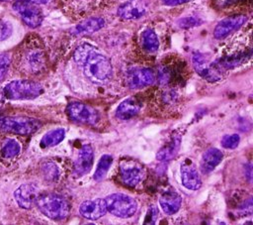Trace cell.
Masks as SVG:
<instances>
[{
    "label": "cell",
    "instance_id": "6da1fadb",
    "mask_svg": "<svg viewBox=\"0 0 253 225\" xmlns=\"http://www.w3.org/2000/svg\"><path fill=\"white\" fill-rule=\"evenodd\" d=\"M83 66L85 75L94 82L108 80L112 76L113 67L110 59L94 48L80 64Z\"/></svg>",
    "mask_w": 253,
    "mask_h": 225
},
{
    "label": "cell",
    "instance_id": "7a4b0ae2",
    "mask_svg": "<svg viewBox=\"0 0 253 225\" xmlns=\"http://www.w3.org/2000/svg\"><path fill=\"white\" fill-rule=\"evenodd\" d=\"M35 204L43 215L52 220H62L70 211L69 202L63 196L52 192L39 194Z\"/></svg>",
    "mask_w": 253,
    "mask_h": 225
},
{
    "label": "cell",
    "instance_id": "3957f363",
    "mask_svg": "<svg viewBox=\"0 0 253 225\" xmlns=\"http://www.w3.org/2000/svg\"><path fill=\"white\" fill-rule=\"evenodd\" d=\"M43 92L41 83L20 79L9 82L3 89V96L9 100H31L40 96Z\"/></svg>",
    "mask_w": 253,
    "mask_h": 225
},
{
    "label": "cell",
    "instance_id": "277c9868",
    "mask_svg": "<svg viewBox=\"0 0 253 225\" xmlns=\"http://www.w3.org/2000/svg\"><path fill=\"white\" fill-rule=\"evenodd\" d=\"M104 199L107 211L117 217L128 218L137 210L136 200L125 193H113Z\"/></svg>",
    "mask_w": 253,
    "mask_h": 225
},
{
    "label": "cell",
    "instance_id": "5b68a950",
    "mask_svg": "<svg viewBox=\"0 0 253 225\" xmlns=\"http://www.w3.org/2000/svg\"><path fill=\"white\" fill-rule=\"evenodd\" d=\"M42 123L32 117L11 116L0 118V131L19 135H30L37 132Z\"/></svg>",
    "mask_w": 253,
    "mask_h": 225
},
{
    "label": "cell",
    "instance_id": "8992f818",
    "mask_svg": "<svg viewBox=\"0 0 253 225\" xmlns=\"http://www.w3.org/2000/svg\"><path fill=\"white\" fill-rule=\"evenodd\" d=\"M66 112L72 121L82 125L94 126L100 119V115L95 108L82 102L75 101L69 103Z\"/></svg>",
    "mask_w": 253,
    "mask_h": 225
},
{
    "label": "cell",
    "instance_id": "52a82bcc",
    "mask_svg": "<svg viewBox=\"0 0 253 225\" xmlns=\"http://www.w3.org/2000/svg\"><path fill=\"white\" fill-rule=\"evenodd\" d=\"M119 174L121 181L129 187L137 186L145 176V169L141 164L133 160H125L120 164Z\"/></svg>",
    "mask_w": 253,
    "mask_h": 225
},
{
    "label": "cell",
    "instance_id": "ba28073f",
    "mask_svg": "<svg viewBox=\"0 0 253 225\" xmlns=\"http://www.w3.org/2000/svg\"><path fill=\"white\" fill-rule=\"evenodd\" d=\"M13 9L18 13L24 23L30 28H37L42 22L43 15L37 4L16 0L13 3Z\"/></svg>",
    "mask_w": 253,
    "mask_h": 225
},
{
    "label": "cell",
    "instance_id": "9c48e42d",
    "mask_svg": "<svg viewBox=\"0 0 253 225\" xmlns=\"http://www.w3.org/2000/svg\"><path fill=\"white\" fill-rule=\"evenodd\" d=\"M192 61L195 70L203 78L209 81H216L220 79L221 74L219 73L217 65L215 63H211L203 54L195 53L193 55Z\"/></svg>",
    "mask_w": 253,
    "mask_h": 225
},
{
    "label": "cell",
    "instance_id": "30bf717a",
    "mask_svg": "<svg viewBox=\"0 0 253 225\" xmlns=\"http://www.w3.org/2000/svg\"><path fill=\"white\" fill-rule=\"evenodd\" d=\"M126 81L129 88L138 89L151 85L155 81V74L150 68H133L127 71Z\"/></svg>",
    "mask_w": 253,
    "mask_h": 225
},
{
    "label": "cell",
    "instance_id": "8fae6325",
    "mask_svg": "<svg viewBox=\"0 0 253 225\" xmlns=\"http://www.w3.org/2000/svg\"><path fill=\"white\" fill-rule=\"evenodd\" d=\"M148 11L145 0H128L118 9V16L125 20H136L143 17Z\"/></svg>",
    "mask_w": 253,
    "mask_h": 225
},
{
    "label": "cell",
    "instance_id": "7c38bea8",
    "mask_svg": "<svg viewBox=\"0 0 253 225\" xmlns=\"http://www.w3.org/2000/svg\"><path fill=\"white\" fill-rule=\"evenodd\" d=\"M247 21V17L244 15H233L227 17L215 26L213 30V37L217 40H221L226 38L232 32L238 30L242 27Z\"/></svg>",
    "mask_w": 253,
    "mask_h": 225
},
{
    "label": "cell",
    "instance_id": "4fadbf2b",
    "mask_svg": "<svg viewBox=\"0 0 253 225\" xmlns=\"http://www.w3.org/2000/svg\"><path fill=\"white\" fill-rule=\"evenodd\" d=\"M80 214L89 220H97L103 217L107 212L106 202L103 198L85 200L80 204Z\"/></svg>",
    "mask_w": 253,
    "mask_h": 225
},
{
    "label": "cell",
    "instance_id": "5bb4252c",
    "mask_svg": "<svg viewBox=\"0 0 253 225\" xmlns=\"http://www.w3.org/2000/svg\"><path fill=\"white\" fill-rule=\"evenodd\" d=\"M181 181L182 184L190 190H198L202 185V180L200 173L191 162H186L181 164L180 167Z\"/></svg>",
    "mask_w": 253,
    "mask_h": 225
},
{
    "label": "cell",
    "instance_id": "9a60e30c",
    "mask_svg": "<svg viewBox=\"0 0 253 225\" xmlns=\"http://www.w3.org/2000/svg\"><path fill=\"white\" fill-rule=\"evenodd\" d=\"M38 195L37 186L31 183L22 184L14 192V197L18 205L24 209H30L36 203Z\"/></svg>",
    "mask_w": 253,
    "mask_h": 225
},
{
    "label": "cell",
    "instance_id": "2e32d148",
    "mask_svg": "<svg viewBox=\"0 0 253 225\" xmlns=\"http://www.w3.org/2000/svg\"><path fill=\"white\" fill-rule=\"evenodd\" d=\"M94 152L90 145H83L78 153V157L74 164V172L78 176L88 173L93 167Z\"/></svg>",
    "mask_w": 253,
    "mask_h": 225
},
{
    "label": "cell",
    "instance_id": "e0dca14e",
    "mask_svg": "<svg viewBox=\"0 0 253 225\" xmlns=\"http://www.w3.org/2000/svg\"><path fill=\"white\" fill-rule=\"evenodd\" d=\"M141 102L135 97L126 98L118 106L116 110V117L121 120H128L136 116L141 110Z\"/></svg>",
    "mask_w": 253,
    "mask_h": 225
},
{
    "label": "cell",
    "instance_id": "ac0fdd59",
    "mask_svg": "<svg viewBox=\"0 0 253 225\" xmlns=\"http://www.w3.org/2000/svg\"><path fill=\"white\" fill-rule=\"evenodd\" d=\"M159 204L166 214L172 215L180 209L182 204V198L180 194L176 191L167 190L160 196Z\"/></svg>",
    "mask_w": 253,
    "mask_h": 225
},
{
    "label": "cell",
    "instance_id": "d6986e66",
    "mask_svg": "<svg viewBox=\"0 0 253 225\" xmlns=\"http://www.w3.org/2000/svg\"><path fill=\"white\" fill-rule=\"evenodd\" d=\"M223 154L216 148H210L207 150L201 160V170L204 173H209L213 170L222 161Z\"/></svg>",
    "mask_w": 253,
    "mask_h": 225
},
{
    "label": "cell",
    "instance_id": "ffe728a7",
    "mask_svg": "<svg viewBox=\"0 0 253 225\" xmlns=\"http://www.w3.org/2000/svg\"><path fill=\"white\" fill-rule=\"evenodd\" d=\"M25 62L29 70L33 73L42 71L45 65V56L40 49H33L28 51L25 56Z\"/></svg>",
    "mask_w": 253,
    "mask_h": 225
},
{
    "label": "cell",
    "instance_id": "44dd1931",
    "mask_svg": "<svg viewBox=\"0 0 253 225\" xmlns=\"http://www.w3.org/2000/svg\"><path fill=\"white\" fill-rule=\"evenodd\" d=\"M105 25V21L103 18L100 17H91L88 18L79 24H77L72 30L71 33L73 35H85V34H92L100 29H102Z\"/></svg>",
    "mask_w": 253,
    "mask_h": 225
},
{
    "label": "cell",
    "instance_id": "7402d4cb",
    "mask_svg": "<svg viewBox=\"0 0 253 225\" xmlns=\"http://www.w3.org/2000/svg\"><path fill=\"white\" fill-rule=\"evenodd\" d=\"M180 145H181V138L179 136L173 137L157 152L156 159L160 162H165L173 159L177 155L180 149Z\"/></svg>",
    "mask_w": 253,
    "mask_h": 225
},
{
    "label": "cell",
    "instance_id": "603a6c76",
    "mask_svg": "<svg viewBox=\"0 0 253 225\" xmlns=\"http://www.w3.org/2000/svg\"><path fill=\"white\" fill-rule=\"evenodd\" d=\"M65 137V130L62 128L53 129L44 134L41 140L42 148H49L58 145Z\"/></svg>",
    "mask_w": 253,
    "mask_h": 225
},
{
    "label": "cell",
    "instance_id": "cb8c5ba5",
    "mask_svg": "<svg viewBox=\"0 0 253 225\" xmlns=\"http://www.w3.org/2000/svg\"><path fill=\"white\" fill-rule=\"evenodd\" d=\"M250 55H251V52H249V53H240V54L228 56L220 58L215 64L217 65L218 68L219 67L232 68V67H235V66L239 65L240 63L244 62L247 58L250 57Z\"/></svg>",
    "mask_w": 253,
    "mask_h": 225
},
{
    "label": "cell",
    "instance_id": "d4e9b609",
    "mask_svg": "<svg viewBox=\"0 0 253 225\" xmlns=\"http://www.w3.org/2000/svg\"><path fill=\"white\" fill-rule=\"evenodd\" d=\"M142 48L148 53H155L159 48L158 37L151 29H146L141 34Z\"/></svg>",
    "mask_w": 253,
    "mask_h": 225
},
{
    "label": "cell",
    "instance_id": "484cf974",
    "mask_svg": "<svg viewBox=\"0 0 253 225\" xmlns=\"http://www.w3.org/2000/svg\"><path fill=\"white\" fill-rule=\"evenodd\" d=\"M112 163H113V157L111 155H103L101 157V159L98 162L94 175H93V177L96 181H101L105 178L109 169L111 168Z\"/></svg>",
    "mask_w": 253,
    "mask_h": 225
},
{
    "label": "cell",
    "instance_id": "4316f807",
    "mask_svg": "<svg viewBox=\"0 0 253 225\" xmlns=\"http://www.w3.org/2000/svg\"><path fill=\"white\" fill-rule=\"evenodd\" d=\"M21 151V145L14 139H8L2 146V156L6 159H12L19 155Z\"/></svg>",
    "mask_w": 253,
    "mask_h": 225
},
{
    "label": "cell",
    "instance_id": "83f0119b",
    "mask_svg": "<svg viewBox=\"0 0 253 225\" xmlns=\"http://www.w3.org/2000/svg\"><path fill=\"white\" fill-rule=\"evenodd\" d=\"M42 173L46 181H56L59 176V169L54 163L46 162L42 166Z\"/></svg>",
    "mask_w": 253,
    "mask_h": 225
},
{
    "label": "cell",
    "instance_id": "f1b7e54d",
    "mask_svg": "<svg viewBox=\"0 0 253 225\" xmlns=\"http://www.w3.org/2000/svg\"><path fill=\"white\" fill-rule=\"evenodd\" d=\"M240 142V137L238 134H231V135H225L221 139V146L224 149H230L233 150L237 148Z\"/></svg>",
    "mask_w": 253,
    "mask_h": 225
},
{
    "label": "cell",
    "instance_id": "f546056e",
    "mask_svg": "<svg viewBox=\"0 0 253 225\" xmlns=\"http://www.w3.org/2000/svg\"><path fill=\"white\" fill-rule=\"evenodd\" d=\"M13 33L12 24L4 19L0 18V41L7 40Z\"/></svg>",
    "mask_w": 253,
    "mask_h": 225
},
{
    "label": "cell",
    "instance_id": "4dcf8cb0",
    "mask_svg": "<svg viewBox=\"0 0 253 225\" xmlns=\"http://www.w3.org/2000/svg\"><path fill=\"white\" fill-rule=\"evenodd\" d=\"M10 64H11V58H10L9 55H7V54L0 55V82L7 75Z\"/></svg>",
    "mask_w": 253,
    "mask_h": 225
},
{
    "label": "cell",
    "instance_id": "1f68e13d",
    "mask_svg": "<svg viewBox=\"0 0 253 225\" xmlns=\"http://www.w3.org/2000/svg\"><path fill=\"white\" fill-rule=\"evenodd\" d=\"M203 23L202 20H200L199 18L197 17H185V18H182L178 21V25L179 27L183 28V29H189V28H192V27H196V26H199Z\"/></svg>",
    "mask_w": 253,
    "mask_h": 225
},
{
    "label": "cell",
    "instance_id": "d6a6232c",
    "mask_svg": "<svg viewBox=\"0 0 253 225\" xmlns=\"http://www.w3.org/2000/svg\"><path fill=\"white\" fill-rule=\"evenodd\" d=\"M157 216H158V210L156 209L155 206H152L150 208V210L147 212V215L145 217L144 223L145 224H153L155 222Z\"/></svg>",
    "mask_w": 253,
    "mask_h": 225
},
{
    "label": "cell",
    "instance_id": "836d02e7",
    "mask_svg": "<svg viewBox=\"0 0 253 225\" xmlns=\"http://www.w3.org/2000/svg\"><path fill=\"white\" fill-rule=\"evenodd\" d=\"M189 1H191V0H162L163 4H165L167 6H177V5L187 3Z\"/></svg>",
    "mask_w": 253,
    "mask_h": 225
},
{
    "label": "cell",
    "instance_id": "e575fe53",
    "mask_svg": "<svg viewBox=\"0 0 253 225\" xmlns=\"http://www.w3.org/2000/svg\"><path fill=\"white\" fill-rule=\"evenodd\" d=\"M218 1H219V4H220L221 6L226 7V6H231V5L240 3V2H242L243 0H218Z\"/></svg>",
    "mask_w": 253,
    "mask_h": 225
},
{
    "label": "cell",
    "instance_id": "d590c367",
    "mask_svg": "<svg viewBox=\"0 0 253 225\" xmlns=\"http://www.w3.org/2000/svg\"><path fill=\"white\" fill-rule=\"evenodd\" d=\"M22 1H26V2L34 3V4H46V3H48L50 0H22Z\"/></svg>",
    "mask_w": 253,
    "mask_h": 225
},
{
    "label": "cell",
    "instance_id": "8d00e7d4",
    "mask_svg": "<svg viewBox=\"0 0 253 225\" xmlns=\"http://www.w3.org/2000/svg\"><path fill=\"white\" fill-rule=\"evenodd\" d=\"M0 1H11V0H0Z\"/></svg>",
    "mask_w": 253,
    "mask_h": 225
}]
</instances>
